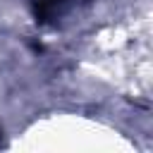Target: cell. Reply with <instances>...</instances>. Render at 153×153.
Here are the masks:
<instances>
[{
    "mask_svg": "<svg viewBox=\"0 0 153 153\" xmlns=\"http://www.w3.org/2000/svg\"><path fill=\"white\" fill-rule=\"evenodd\" d=\"M76 0H29L33 14L41 22H57L60 17H65Z\"/></svg>",
    "mask_w": 153,
    "mask_h": 153,
    "instance_id": "obj_1",
    "label": "cell"
}]
</instances>
